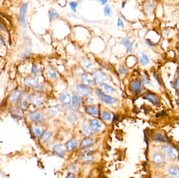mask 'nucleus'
<instances>
[{
  "instance_id": "a19ab883",
  "label": "nucleus",
  "mask_w": 179,
  "mask_h": 178,
  "mask_svg": "<svg viewBox=\"0 0 179 178\" xmlns=\"http://www.w3.org/2000/svg\"><path fill=\"white\" fill-rule=\"evenodd\" d=\"M172 85V87L174 88H175L176 89H178V88L179 87V76H178L176 79H175V80L173 82Z\"/></svg>"
},
{
  "instance_id": "c85d7f7f",
  "label": "nucleus",
  "mask_w": 179,
  "mask_h": 178,
  "mask_svg": "<svg viewBox=\"0 0 179 178\" xmlns=\"http://www.w3.org/2000/svg\"><path fill=\"white\" fill-rule=\"evenodd\" d=\"M80 159L86 163H90L93 161V157L89 155H83L80 157Z\"/></svg>"
},
{
  "instance_id": "393cba45",
  "label": "nucleus",
  "mask_w": 179,
  "mask_h": 178,
  "mask_svg": "<svg viewBox=\"0 0 179 178\" xmlns=\"http://www.w3.org/2000/svg\"><path fill=\"white\" fill-rule=\"evenodd\" d=\"M86 111L89 114L92 115L93 116H97L99 114V109L97 107L94 106H88L86 108Z\"/></svg>"
},
{
  "instance_id": "58836bf2",
  "label": "nucleus",
  "mask_w": 179,
  "mask_h": 178,
  "mask_svg": "<svg viewBox=\"0 0 179 178\" xmlns=\"http://www.w3.org/2000/svg\"><path fill=\"white\" fill-rule=\"evenodd\" d=\"M117 26L119 28H121L124 29L125 28L124 22L123 21L121 17H118L117 19Z\"/></svg>"
},
{
  "instance_id": "ddd939ff",
  "label": "nucleus",
  "mask_w": 179,
  "mask_h": 178,
  "mask_svg": "<svg viewBox=\"0 0 179 178\" xmlns=\"http://www.w3.org/2000/svg\"><path fill=\"white\" fill-rule=\"evenodd\" d=\"M54 151L55 154L58 155L59 157H62L65 155L66 148L65 146L63 145H56L54 147Z\"/></svg>"
},
{
  "instance_id": "4c0bfd02",
  "label": "nucleus",
  "mask_w": 179,
  "mask_h": 178,
  "mask_svg": "<svg viewBox=\"0 0 179 178\" xmlns=\"http://www.w3.org/2000/svg\"><path fill=\"white\" fill-rule=\"evenodd\" d=\"M52 134L49 132H46L44 133L42 136V139L44 142H47L49 141L52 138Z\"/></svg>"
},
{
  "instance_id": "cd10ccee",
  "label": "nucleus",
  "mask_w": 179,
  "mask_h": 178,
  "mask_svg": "<svg viewBox=\"0 0 179 178\" xmlns=\"http://www.w3.org/2000/svg\"><path fill=\"white\" fill-rule=\"evenodd\" d=\"M93 142V139L91 137H86L82 140L80 143V147H84L91 145Z\"/></svg>"
},
{
  "instance_id": "473e14b6",
  "label": "nucleus",
  "mask_w": 179,
  "mask_h": 178,
  "mask_svg": "<svg viewBox=\"0 0 179 178\" xmlns=\"http://www.w3.org/2000/svg\"><path fill=\"white\" fill-rule=\"evenodd\" d=\"M83 133L86 136H90L91 135V131L88 125L86 124H84L82 127Z\"/></svg>"
},
{
  "instance_id": "1a4fd4ad",
  "label": "nucleus",
  "mask_w": 179,
  "mask_h": 178,
  "mask_svg": "<svg viewBox=\"0 0 179 178\" xmlns=\"http://www.w3.org/2000/svg\"><path fill=\"white\" fill-rule=\"evenodd\" d=\"M154 7H155L154 0H147L144 5L145 12L147 15L152 14L153 12Z\"/></svg>"
},
{
  "instance_id": "4d7b16f0",
  "label": "nucleus",
  "mask_w": 179,
  "mask_h": 178,
  "mask_svg": "<svg viewBox=\"0 0 179 178\" xmlns=\"http://www.w3.org/2000/svg\"><path fill=\"white\" fill-rule=\"evenodd\" d=\"M2 29H3V26H2V25L1 22H0V30H2Z\"/></svg>"
},
{
  "instance_id": "412c9836",
  "label": "nucleus",
  "mask_w": 179,
  "mask_h": 178,
  "mask_svg": "<svg viewBox=\"0 0 179 178\" xmlns=\"http://www.w3.org/2000/svg\"><path fill=\"white\" fill-rule=\"evenodd\" d=\"M49 17L51 21H54L57 20L59 18L60 15L58 13L57 11L55 9H50L48 11Z\"/></svg>"
},
{
  "instance_id": "aec40b11",
  "label": "nucleus",
  "mask_w": 179,
  "mask_h": 178,
  "mask_svg": "<svg viewBox=\"0 0 179 178\" xmlns=\"http://www.w3.org/2000/svg\"><path fill=\"white\" fill-rule=\"evenodd\" d=\"M62 110V107L61 105H56L53 106L49 109L48 113L50 116H54L58 114L59 112L61 111Z\"/></svg>"
},
{
  "instance_id": "a211bd4d",
  "label": "nucleus",
  "mask_w": 179,
  "mask_h": 178,
  "mask_svg": "<svg viewBox=\"0 0 179 178\" xmlns=\"http://www.w3.org/2000/svg\"><path fill=\"white\" fill-rule=\"evenodd\" d=\"M99 87L100 88L101 91L104 93H107V94H112L115 91V89H114L109 85H108L105 83H101L99 84Z\"/></svg>"
},
{
  "instance_id": "39448f33",
  "label": "nucleus",
  "mask_w": 179,
  "mask_h": 178,
  "mask_svg": "<svg viewBox=\"0 0 179 178\" xmlns=\"http://www.w3.org/2000/svg\"><path fill=\"white\" fill-rule=\"evenodd\" d=\"M136 57L138 62L141 65L145 66L149 64L150 62L149 57L147 55L143 52H138L137 53Z\"/></svg>"
},
{
  "instance_id": "c756f323",
  "label": "nucleus",
  "mask_w": 179,
  "mask_h": 178,
  "mask_svg": "<svg viewBox=\"0 0 179 178\" xmlns=\"http://www.w3.org/2000/svg\"><path fill=\"white\" fill-rule=\"evenodd\" d=\"M104 15L105 17H109L112 15V9L109 4H106L104 5L103 9Z\"/></svg>"
},
{
  "instance_id": "79ce46f5",
  "label": "nucleus",
  "mask_w": 179,
  "mask_h": 178,
  "mask_svg": "<svg viewBox=\"0 0 179 178\" xmlns=\"http://www.w3.org/2000/svg\"><path fill=\"white\" fill-rule=\"evenodd\" d=\"M39 72H40L39 68L38 67L37 65L34 64L33 67H32V73L34 75H37V74H38V73H39Z\"/></svg>"
},
{
  "instance_id": "f03ea898",
  "label": "nucleus",
  "mask_w": 179,
  "mask_h": 178,
  "mask_svg": "<svg viewBox=\"0 0 179 178\" xmlns=\"http://www.w3.org/2000/svg\"><path fill=\"white\" fill-rule=\"evenodd\" d=\"M28 3H24L19 10V21L23 27L26 25V17L27 12Z\"/></svg>"
},
{
  "instance_id": "a18cd8bd",
  "label": "nucleus",
  "mask_w": 179,
  "mask_h": 178,
  "mask_svg": "<svg viewBox=\"0 0 179 178\" xmlns=\"http://www.w3.org/2000/svg\"><path fill=\"white\" fill-rule=\"evenodd\" d=\"M69 170L70 171V172H76L77 171V170H78V168L76 167L75 165H71L69 168Z\"/></svg>"
},
{
  "instance_id": "37998d69",
  "label": "nucleus",
  "mask_w": 179,
  "mask_h": 178,
  "mask_svg": "<svg viewBox=\"0 0 179 178\" xmlns=\"http://www.w3.org/2000/svg\"><path fill=\"white\" fill-rule=\"evenodd\" d=\"M94 150V147L93 146H85V147L83 149L82 151H83L84 153H89L91 151Z\"/></svg>"
},
{
  "instance_id": "6ab92c4d",
  "label": "nucleus",
  "mask_w": 179,
  "mask_h": 178,
  "mask_svg": "<svg viewBox=\"0 0 179 178\" xmlns=\"http://www.w3.org/2000/svg\"><path fill=\"white\" fill-rule=\"evenodd\" d=\"M152 160L154 163L159 165L163 164L165 161L164 157L159 153H156L153 155Z\"/></svg>"
},
{
  "instance_id": "09e8293b",
  "label": "nucleus",
  "mask_w": 179,
  "mask_h": 178,
  "mask_svg": "<svg viewBox=\"0 0 179 178\" xmlns=\"http://www.w3.org/2000/svg\"><path fill=\"white\" fill-rule=\"evenodd\" d=\"M21 108L23 109H26L27 107V102L26 100H24L21 104Z\"/></svg>"
},
{
  "instance_id": "b1692460",
  "label": "nucleus",
  "mask_w": 179,
  "mask_h": 178,
  "mask_svg": "<svg viewBox=\"0 0 179 178\" xmlns=\"http://www.w3.org/2000/svg\"><path fill=\"white\" fill-rule=\"evenodd\" d=\"M143 98L145 99L148 100L151 103H152L154 105H155L156 106H158L159 105L158 99L154 94H147L145 96H144Z\"/></svg>"
},
{
  "instance_id": "7ed1b4c3",
  "label": "nucleus",
  "mask_w": 179,
  "mask_h": 178,
  "mask_svg": "<svg viewBox=\"0 0 179 178\" xmlns=\"http://www.w3.org/2000/svg\"><path fill=\"white\" fill-rule=\"evenodd\" d=\"M161 149L170 159L173 160L176 159L177 158L176 152L172 147L170 146H164L161 147Z\"/></svg>"
},
{
  "instance_id": "6e6d98bb",
  "label": "nucleus",
  "mask_w": 179,
  "mask_h": 178,
  "mask_svg": "<svg viewBox=\"0 0 179 178\" xmlns=\"http://www.w3.org/2000/svg\"><path fill=\"white\" fill-rule=\"evenodd\" d=\"M76 177V176H75V175H74V174H73V173H71L69 175H68L67 176V178H74V177Z\"/></svg>"
},
{
  "instance_id": "c9c22d12",
  "label": "nucleus",
  "mask_w": 179,
  "mask_h": 178,
  "mask_svg": "<svg viewBox=\"0 0 179 178\" xmlns=\"http://www.w3.org/2000/svg\"><path fill=\"white\" fill-rule=\"evenodd\" d=\"M127 72V69L126 67L124 65H122L119 67L118 69V73L120 75L123 76L126 75V74Z\"/></svg>"
},
{
  "instance_id": "f704fd0d",
  "label": "nucleus",
  "mask_w": 179,
  "mask_h": 178,
  "mask_svg": "<svg viewBox=\"0 0 179 178\" xmlns=\"http://www.w3.org/2000/svg\"><path fill=\"white\" fill-rule=\"evenodd\" d=\"M48 73L49 77H50V79H56L57 76V73L52 68H49L48 69Z\"/></svg>"
},
{
  "instance_id": "5fc2aeb1",
  "label": "nucleus",
  "mask_w": 179,
  "mask_h": 178,
  "mask_svg": "<svg viewBox=\"0 0 179 178\" xmlns=\"http://www.w3.org/2000/svg\"><path fill=\"white\" fill-rule=\"evenodd\" d=\"M170 32L168 30H165L164 32V34L166 36L168 37L170 35Z\"/></svg>"
},
{
  "instance_id": "f257e3e1",
  "label": "nucleus",
  "mask_w": 179,
  "mask_h": 178,
  "mask_svg": "<svg viewBox=\"0 0 179 178\" xmlns=\"http://www.w3.org/2000/svg\"><path fill=\"white\" fill-rule=\"evenodd\" d=\"M93 75L95 83L98 84H100L102 82L106 81L109 79V76L107 75L106 74H105L103 72H102L100 69L94 71L93 73Z\"/></svg>"
},
{
  "instance_id": "0eeeda50",
  "label": "nucleus",
  "mask_w": 179,
  "mask_h": 178,
  "mask_svg": "<svg viewBox=\"0 0 179 178\" xmlns=\"http://www.w3.org/2000/svg\"><path fill=\"white\" fill-rule=\"evenodd\" d=\"M120 43L126 49L127 51L129 53H131L133 51V43L131 41V40L129 39L128 38H127V37L122 38L120 41Z\"/></svg>"
},
{
  "instance_id": "2f4dec72",
  "label": "nucleus",
  "mask_w": 179,
  "mask_h": 178,
  "mask_svg": "<svg viewBox=\"0 0 179 178\" xmlns=\"http://www.w3.org/2000/svg\"><path fill=\"white\" fill-rule=\"evenodd\" d=\"M69 6L73 12L76 13L77 12V7L79 6V3L76 1H71L69 3Z\"/></svg>"
},
{
  "instance_id": "49530a36",
  "label": "nucleus",
  "mask_w": 179,
  "mask_h": 178,
  "mask_svg": "<svg viewBox=\"0 0 179 178\" xmlns=\"http://www.w3.org/2000/svg\"><path fill=\"white\" fill-rule=\"evenodd\" d=\"M98 2L100 4V5L102 6L105 5L108 2V0H97Z\"/></svg>"
},
{
  "instance_id": "9b49d317",
  "label": "nucleus",
  "mask_w": 179,
  "mask_h": 178,
  "mask_svg": "<svg viewBox=\"0 0 179 178\" xmlns=\"http://www.w3.org/2000/svg\"><path fill=\"white\" fill-rule=\"evenodd\" d=\"M30 100L31 103L35 107H40L42 106L44 101L43 97L38 95H34L31 97Z\"/></svg>"
},
{
  "instance_id": "f8f14e48",
  "label": "nucleus",
  "mask_w": 179,
  "mask_h": 178,
  "mask_svg": "<svg viewBox=\"0 0 179 178\" xmlns=\"http://www.w3.org/2000/svg\"><path fill=\"white\" fill-rule=\"evenodd\" d=\"M60 100L61 102L64 105H69L72 101V98L70 93L67 91H64L61 95Z\"/></svg>"
},
{
  "instance_id": "4468645a",
  "label": "nucleus",
  "mask_w": 179,
  "mask_h": 178,
  "mask_svg": "<svg viewBox=\"0 0 179 178\" xmlns=\"http://www.w3.org/2000/svg\"><path fill=\"white\" fill-rule=\"evenodd\" d=\"M65 147L68 151H73L78 146V142L75 139H72L66 143L65 144Z\"/></svg>"
},
{
  "instance_id": "8fccbe9b",
  "label": "nucleus",
  "mask_w": 179,
  "mask_h": 178,
  "mask_svg": "<svg viewBox=\"0 0 179 178\" xmlns=\"http://www.w3.org/2000/svg\"><path fill=\"white\" fill-rule=\"evenodd\" d=\"M164 115H166V113L164 111H162L160 113H158L157 115H156V117H161V116H163Z\"/></svg>"
},
{
  "instance_id": "423d86ee",
  "label": "nucleus",
  "mask_w": 179,
  "mask_h": 178,
  "mask_svg": "<svg viewBox=\"0 0 179 178\" xmlns=\"http://www.w3.org/2000/svg\"><path fill=\"white\" fill-rule=\"evenodd\" d=\"M81 79L85 86H88V87H93L94 86L95 83L94 79H91V76L88 73H82L81 76Z\"/></svg>"
},
{
  "instance_id": "bb28decb",
  "label": "nucleus",
  "mask_w": 179,
  "mask_h": 178,
  "mask_svg": "<svg viewBox=\"0 0 179 178\" xmlns=\"http://www.w3.org/2000/svg\"><path fill=\"white\" fill-rule=\"evenodd\" d=\"M83 66L88 70H91L94 68V64L90 59H85L83 62Z\"/></svg>"
},
{
  "instance_id": "9d476101",
  "label": "nucleus",
  "mask_w": 179,
  "mask_h": 178,
  "mask_svg": "<svg viewBox=\"0 0 179 178\" xmlns=\"http://www.w3.org/2000/svg\"><path fill=\"white\" fill-rule=\"evenodd\" d=\"M131 89L135 94L141 93L143 89L141 81L140 79H137L133 82L131 86Z\"/></svg>"
},
{
  "instance_id": "f3484780",
  "label": "nucleus",
  "mask_w": 179,
  "mask_h": 178,
  "mask_svg": "<svg viewBox=\"0 0 179 178\" xmlns=\"http://www.w3.org/2000/svg\"><path fill=\"white\" fill-rule=\"evenodd\" d=\"M24 84L26 86L33 87L36 86L38 84V79L36 78L35 77H26L24 79Z\"/></svg>"
},
{
  "instance_id": "6e6552de",
  "label": "nucleus",
  "mask_w": 179,
  "mask_h": 178,
  "mask_svg": "<svg viewBox=\"0 0 179 178\" xmlns=\"http://www.w3.org/2000/svg\"><path fill=\"white\" fill-rule=\"evenodd\" d=\"M76 89L80 95L83 96H88L92 94V91L88 88L83 85L78 84L76 85Z\"/></svg>"
},
{
  "instance_id": "de8ad7c7",
  "label": "nucleus",
  "mask_w": 179,
  "mask_h": 178,
  "mask_svg": "<svg viewBox=\"0 0 179 178\" xmlns=\"http://www.w3.org/2000/svg\"><path fill=\"white\" fill-rule=\"evenodd\" d=\"M145 43H146L147 45H149V47H154L155 45V43H153L152 42H151V41L148 39L146 40Z\"/></svg>"
},
{
  "instance_id": "e433bc0d",
  "label": "nucleus",
  "mask_w": 179,
  "mask_h": 178,
  "mask_svg": "<svg viewBox=\"0 0 179 178\" xmlns=\"http://www.w3.org/2000/svg\"><path fill=\"white\" fill-rule=\"evenodd\" d=\"M33 131L34 134L35 135V136L37 137H39L42 135V132L41 130L40 129L39 127H33Z\"/></svg>"
},
{
  "instance_id": "7c9ffc66",
  "label": "nucleus",
  "mask_w": 179,
  "mask_h": 178,
  "mask_svg": "<svg viewBox=\"0 0 179 178\" xmlns=\"http://www.w3.org/2000/svg\"><path fill=\"white\" fill-rule=\"evenodd\" d=\"M72 102L73 106H75L76 107H79L81 105L82 101L80 97L78 96H74L72 98Z\"/></svg>"
},
{
  "instance_id": "c03bdc74",
  "label": "nucleus",
  "mask_w": 179,
  "mask_h": 178,
  "mask_svg": "<svg viewBox=\"0 0 179 178\" xmlns=\"http://www.w3.org/2000/svg\"><path fill=\"white\" fill-rule=\"evenodd\" d=\"M69 117L71 121L72 122H75L77 120V117L74 112H71L69 115Z\"/></svg>"
},
{
  "instance_id": "dca6fc26",
  "label": "nucleus",
  "mask_w": 179,
  "mask_h": 178,
  "mask_svg": "<svg viewBox=\"0 0 179 178\" xmlns=\"http://www.w3.org/2000/svg\"><path fill=\"white\" fill-rule=\"evenodd\" d=\"M90 126L91 130L96 132H99L101 129L100 122L97 119L92 120L90 123Z\"/></svg>"
},
{
  "instance_id": "20e7f679",
  "label": "nucleus",
  "mask_w": 179,
  "mask_h": 178,
  "mask_svg": "<svg viewBox=\"0 0 179 178\" xmlns=\"http://www.w3.org/2000/svg\"><path fill=\"white\" fill-rule=\"evenodd\" d=\"M96 93L97 94V96L99 97L101 99L107 103H115L117 101V100L116 99V98L105 95L103 93V91H102L99 89L96 90Z\"/></svg>"
},
{
  "instance_id": "2eb2a0df",
  "label": "nucleus",
  "mask_w": 179,
  "mask_h": 178,
  "mask_svg": "<svg viewBox=\"0 0 179 178\" xmlns=\"http://www.w3.org/2000/svg\"><path fill=\"white\" fill-rule=\"evenodd\" d=\"M29 118L32 121L35 122H40L43 120V115L40 112L34 111L32 112L29 115Z\"/></svg>"
},
{
  "instance_id": "603ef678",
  "label": "nucleus",
  "mask_w": 179,
  "mask_h": 178,
  "mask_svg": "<svg viewBox=\"0 0 179 178\" xmlns=\"http://www.w3.org/2000/svg\"><path fill=\"white\" fill-rule=\"evenodd\" d=\"M94 100L92 98H88V100H87V103L89 104H92L93 102H94Z\"/></svg>"
},
{
  "instance_id": "4be33fe9",
  "label": "nucleus",
  "mask_w": 179,
  "mask_h": 178,
  "mask_svg": "<svg viewBox=\"0 0 179 178\" xmlns=\"http://www.w3.org/2000/svg\"><path fill=\"white\" fill-rule=\"evenodd\" d=\"M21 92L19 91H15L9 98V101L10 103H15L19 99L21 96Z\"/></svg>"
},
{
  "instance_id": "864d4df0",
  "label": "nucleus",
  "mask_w": 179,
  "mask_h": 178,
  "mask_svg": "<svg viewBox=\"0 0 179 178\" xmlns=\"http://www.w3.org/2000/svg\"><path fill=\"white\" fill-rule=\"evenodd\" d=\"M37 89L38 91H44L45 89V86L44 85H40L37 87Z\"/></svg>"
},
{
  "instance_id": "3c124183",
  "label": "nucleus",
  "mask_w": 179,
  "mask_h": 178,
  "mask_svg": "<svg viewBox=\"0 0 179 178\" xmlns=\"http://www.w3.org/2000/svg\"><path fill=\"white\" fill-rule=\"evenodd\" d=\"M153 75H154V77H155V79L157 81L158 84L159 85H160V81H159V78H158V75L156 74V73H155V72L153 73Z\"/></svg>"
},
{
  "instance_id": "ea45409f",
  "label": "nucleus",
  "mask_w": 179,
  "mask_h": 178,
  "mask_svg": "<svg viewBox=\"0 0 179 178\" xmlns=\"http://www.w3.org/2000/svg\"><path fill=\"white\" fill-rule=\"evenodd\" d=\"M141 78H142L143 83L145 84L152 85V83L150 82V81L148 79L147 76V75H146L145 73H143V74H141Z\"/></svg>"
},
{
  "instance_id": "72a5a7b5",
  "label": "nucleus",
  "mask_w": 179,
  "mask_h": 178,
  "mask_svg": "<svg viewBox=\"0 0 179 178\" xmlns=\"http://www.w3.org/2000/svg\"><path fill=\"white\" fill-rule=\"evenodd\" d=\"M101 117L105 121H110L112 118V115L108 112H104L102 113Z\"/></svg>"
},
{
  "instance_id": "a878e982",
  "label": "nucleus",
  "mask_w": 179,
  "mask_h": 178,
  "mask_svg": "<svg viewBox=\"0 0 179 178\" xmlns=\"http://www.w3.org/2000/svg\"><path fill=\"white\" fill-rule=\"evenodd\" d=\"M168 171L171 175L179 178V168L174 167H170L168 169Z\"/></svg>"
},
{
  "instance_id": "13d9d810",
  "label": "nucleus",
  "mask_w": 179,
  "mask_h": 178,
  "mask_svg": "<svg viewBox=\"0 0 179 178\" xmlns=\"http://www.w3.org/2000/svg\"><path fill=\"white\" fill-rule=\"evenodd\" d=\"M89 1H97V0H88Z\"/></svg>"
},
{
  "instance_id": "5701e85b",
  "label": "nucleus",
  "mask_w": 179,
  "mask_h": 178,
  "mask_svg": "<svg viewBox=\"0 0 179 178\" xmlns=\"http://www.w3.org/2000/svg\"><path fill=\"white\" fill-rule=\"evenodd\" d=\"M152 139L154 141H159V142H165V143H169L170 140L167 138V137L164 136L161 134H155L152 137Z\"/></svg>"
}]
</instances>
